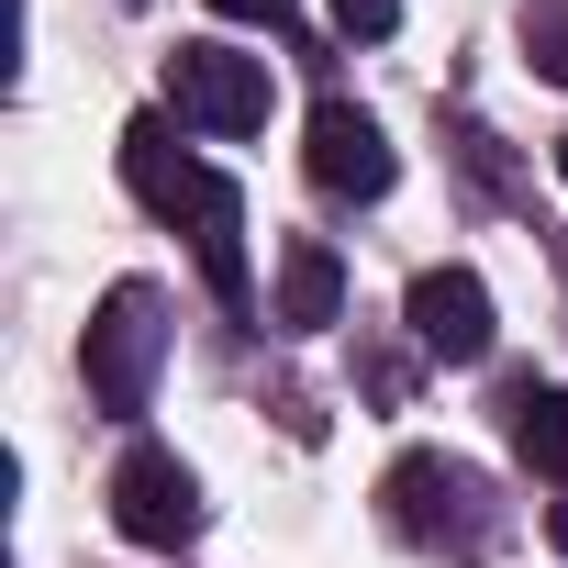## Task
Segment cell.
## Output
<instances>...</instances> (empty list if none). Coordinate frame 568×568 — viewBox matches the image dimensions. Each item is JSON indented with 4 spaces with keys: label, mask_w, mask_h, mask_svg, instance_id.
<instances>
[{
    "label": "cell",
    "mask_w": 568,
    "mask_h": 568,
    "mask_svg": "<svg viewBox=\"0 0 568 568\" xmlns=\"http://www.w3.org/2000/svg\"><path fill=\"white\" fill-rule=\"evenodd\" d=\"M267 324H278V335H324V324H346V256H335L324 234H291V245H278Z\"/></svg>",
    "instance_id": "cell-8"
},
{
    "label": "cell",
    "mask_w": 568,
    "mask_h": 568,
    "mask_svg": "<svg viewBox=\"0 0 568 568\" xmlns=\"http://www.w3.org/2000/svg\"><path fill=\"white\" fill-rule=\"evenodd\" d=\"M513 446H524L535 479L568 490V390H513Z\"/></svg>",
    "instance_id": "cell-9"
},
{
    "label": "cell",
    "mask_w": 568,
    "mask_h": 568,
    "mask_svg": "<svg viewBox=\"0 0 568 568\" xmlns=\"http://www.w3.org/2000/svg\"><path fill=\"white\" fill-rule=\"evenodd\" d=\"M212 12H234V23H291V0H212Z\"/></svg>",
    "instance_id": "cell-12"
},
{
    "label": "cell",
    "mask_w": 568,
    "mask_h": 568,
    "mask_svg": "<svg viewBox=\"0 0 568 568\" xmlns=\"http://www.w3.org/2000/svg\"><path fill=\"white\" fill-rule=\"evenodd\" d=\"M156 357H168V302L145 291V278H112L101 313H90V335H79L90 402H101L112 424H134V413L156 402Z\"/></svg>",
    "instance_id": "cell-3"
},
{
    "label": "cell",
    "mask_w": 568,
    "mask_h": 568,
    "mask_svg": "<svg viewBox=\"0 0 568 568\" xmlns=\"http://www.w3.org/2000/svg\"><path fill=\"white\" fill-rule=\"evenodd\" d=\"M546 535H557V557H568V501H546Z\"/></svg>",
    "instance_id": "cell-13"
},
{
    "label": "cell",
    "mask_w": 568,
    "mask_h": 568,
    "mask_svg": "<svg viewBox=\"0 0 568 568\" xmlns=\"http://www.w3.org/2000/svg\"><path fill=\"white\" fill-rule=\"evenodd\" d=\"M402 324H413V346L424 357H446V368H479L490 357V291H479V267H424L413 278V302H402Z\"/></svg>",
    "instance_id": "cell-6"
},
{
    "label": "cell",
    "mask_w": 568,
    "mask_h": 568,
    "mask_svg": "<svg viewBox=\"0 0 568 568\" xmlns=\"http://www.w3.org/2000/svg\"><path fill=\"white\" fill-rule=\"evenodd\" d=\"M557 179H568V134H557Z\"/></svg>",
    "instance_id": "cell-14"
},
{
    "label": "cell",
    "mask_w": 568,
    "mask_h": 568,
    "mask_svg": "<svg viewBox=\"0 0 568 568\" xmlns=\"http://www.w3.org/2000/svg\"><path fill=\"white\" fill-rule=\"evenodd\" d=\"M112 524H123L134 546H190V535H201V479H190L168 446H123V468H112Z\"/></svg>",
    "instance_id": "cell-5"
},
{
    "label": "cell",
    "mask_w": 568,
    "mask_h": 568,
    "mask_svg": "<svg viewBox=\"0 0 568 568\" xmlns=\"http://www.w3.org/2000/svg\"><path fill=\"white\" fill-rule=\"evenodd\" d=\"M302 168H313V190H335V201H379V190H390V134H379L357 101H313Z\"/></svg>",
    "instance_id": "cell-7"
},
{
    "label": "cell",
    "mask_w": 568,
    "mask_h": 568,
    "mask_svg": "<svg viewBox=\"0 0 568 568\" xmlns=\"http://www.w3.org/2000/svg\"><path fill=\"white\" fill-rule=\"evenodd\" d=\"M524 45H535V68L568 90V0H546V12H524Z\"/></svg>",
    "instance_id": "cell-10"
},
{
    "label": "cell",
    "mask_w": 568,
    "mask_h": 568,
    "mask_svg": "<svg viewBox=\"0 0 568 568\" xmlns=\"http://www.w3.org/2000/svg\"><path fill=\"white\" fill-rule=\"evenodd\" d=\"M402 23V0H335V34H357V45H379Z\"/></svg>",
    "instance_id": "cell-11"
},
{
    "label": "cell",
    "mask_w": 568,
    "mask_h": 568,
    "mask_svg": "<svg viewBox=\"0 0 568 568\" xmlns=\"http://www.w3.org/2000/svg\"><path fill=\"white\" fill-rule=\"evenodd\" d=\"M379 501H390V524L413 535V546H435V557H479L490 546V479L468 468V457H446V446H413V457H390V479H379Z\"/></svg>",
    "instance_id": "cell-2"
},
{
    "label": "cell",
    "mask_w": 568,
    "mask_h": 568,
    "mask_svg": "<svg viewBox=\"0 0 568 568\" xmlns=\"http://www.w3.org/2000/svg\"><path fill=\"white\" fill-rule=\"evenodd\" d=\"M123 179H134V201H145L156 223L190 234L201 278L245 313V190H234L223 168H201V156L168 134V112H134V123H123Z\"/></svg>",
    "instance_id": "cell-1"
},
{
    "label": "cell",
    "mask_w": 568,
    "mask_h": 568,
    "mask_svg": "<svg viewBox=\"0 0 568 568\" xmlns=\"http://www.w3.org/2000/svg\"><path fill=\"white\" fill-rule=\"evenodd\" d=\"M168 112L201 123V134H256V123H267V57L179 45V57H168Z\"/></svg>",
    "instance_id": "cell-4"
}]
</instances>
